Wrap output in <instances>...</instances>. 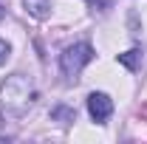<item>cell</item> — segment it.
Returning a JSON list of instances; mask_svg holds the SVG:
<instances>
[{
  "label": "cell",
  "mask_w": 147,
  "mask_h": 144,
  "mask_svg": "<svg viewBox=\"0 0 147 144\" xmlns=\"http://www.w3.org/2000/svg\"><path fill=\"white\" fill-rule=\"evenodd\" d=\"M34 99H37V88H34V82L28 76H23V73H11L0 85V108L11 119H23L28 113V108L34 105Z\"/></svg>",
  "instance_id": "1"
},
{
  "label": "cell",
  "mask_w": 147,
  "mask_h": 144,
  "mask_svg": "<svg viewBox=\"0 0 147 144\" xmlns=\"http://www.w3.org/2000/svg\"><path fill=\"white\" fill-rule=\"evenodd\" d=\"M91 59H93V48L88 42H74V45H68V48L62 51L59 68H62V73H65L71 82H76V76L82 73V68H85Z\"/></svg>",
  "instance_id": "2"
},
{
  "label": "cell",
  "mask_w": 147,
  "mask_h": 144,
  "mask_svg": "<svg viewBox=\"0 0 147 144\" xmlns=\"http://www.w3.org/2000/svg\"><path fill=\"white\" fill-rule=\"evenodd\" d=\"M88 113H91L93 122L102 124L110 113H113V102H110V96H108V93H91V96H88Z\"/></svg>",
  "instance_id": "3"
},
{
  "label": "cell",
  "mask_w": 147,
  "mask_h": 144,
  "mask_svg": "<svg viewBox=\"0 0 147 144\" xmlns=\"http://www.w3.org/2000/svg\"><path fill=\"white\" fill-rule=\"evenodd\" d=\"M23 6H26V11L37 20H45L48 17V9H51V0H23Z\"/></svg>",
  "instance_id": "4"
},
{
  "label": "cell",
  "mask_w": 147,
  "mask_h": 144,
  "mask_svg": "<svg viewBox=\"0 0 147 144\" xmlns=\"http://www.w3.org/2000/svg\"><path fill=\"white\" fill-rule=\"evenodd\" d=\"M51 122H59V124H71V122H76V110L68 108V105H57L54 110H51Z\"/></svg>",
  "instance_id": "5"
},
{
  "label": "cell",
  "mask_w": 147,
  "mask_h": 144,
  "mask_svg": "<svg viewBox=\"0 0 147 144\" xmlns=\"http://www.w3.org/2000/svg\"><path fill=\"white\" fill-rule=\"evenodd\" d=\"M119 62H122L127 71H136V68L142 65V51H139V48H133V51H125V54H119Z\"/></svg>",
  "instance_id": "6"
},
{
  "label": "cell",
  "mask_w": 147,
  "mask_h": 144,
  "mask_svg": "<svg viewBox=\"0 0 147 144\" xmlns=\"http://www.w3.org/2000/svg\"><path fill=\"white\" fill-rule=\"evenodd\" d=\"M9 54H11V45H9L6 40H0V65H3V62L9 59Z\"/></svg>",
  "instance_id": "7"
},
{
  "label": "cell",
  "mask_w": 147,
  "mask_h": 144,
  "mask_svg": "<svg viewBox=\"0 0 147 144\" xmlns=\"http://www.w3.org/2000/svg\"><path fill=\"white\" fill-rule=\"evenodd\" d=\"M88 3H91V6H96V9H105V6H108V0H88Z\"/></svg>",
  "instance_id": "8"
},
{
  "label": "cell",
  "mask_w": 147,
  "mask_h": 144,
  "mask_svg": "<svg viewBox=\"0 0 147 144\" xmlns=\"http://www.w3.org/2000/svg\"><path fill=\"white\" fill-rule=\"evenodd\" d=\"M3 14H6V9H3V6H0V17H3Z\"/></svg>",
  "instance_id": "9"
}]
</instances>
